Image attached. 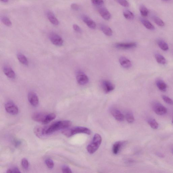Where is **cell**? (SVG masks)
<instances>
[{"mask_svg": "<svg viewBox=\"0 0 173 173\" xmlns=\"http://www.w3.org/2000/svg\"><path fill=\"white\" fill-rule=\"evenodd\" d=\"M71 124V122L69 120L56 122L48 127H44L45 134H50L59 130L68 128Z\"/></svg>", "mask_w": 173, "mask_h": 173, "instance_id": "1", "label": "cell"}, {"mask_svg": "<svg viewBox=\"0 0 173 173\" xmlns=\"http://www.w3.org/2000/svg\"><path fill=\"white\" fill-rule=\"evenodd\" d=\"M62 133L64 135L69 137L77 134L84 133L90 135L91 133V131L87 128L76 127L71 128L65 129L62 132Z\"/></svg>", "mask_w": 173, "mask_h": 173, "instance_id": "2", "label": "cell"}, {"mask_svg": "<svg viewBox=\"0 0 173 173\" xmlns=\"http://www.w3.org/2000/svg\"><path fill=\"white\" fill-rule=\"evenodd\" d=\"M102 142V138L99 134L95 135L92 142L87 147L88 152L90 154H93L98 150Z\"/></svg>", "mask_w": 173, "mask_h": 173, "instance_id": "3", "label": "cell"}, {"mask_svg": "<svg viewBox=\"0 0 173 173\" xmlns=\"http://www.w3.org/2000/svg\"><path fill=\"white\" fill-rule=\"evenodd\" d=\"M49 38L52 43L55 45L61 46L64 43L63 39L60 36L55 33H52L50 34Z\"/></svg>", "mask_w": 173, "mask_h": 173, "instance_id": "4", "label": "cell"}, {"mask_svg": "<svg viewBox=\"0 0 173 173\" xmlns=\"http://www.w3.org/2000/svg\"><path fill=\"white\" fill-rule=\"evenodd\" d=\"M5 108L8 113L13 115L18 114L19 112L17 105L12 102H7L5 104Z\"/></svg>", "mask_w": 173, "mask_h": 173, "instance_id": "5", "label": "cell"}, {"mask_svg": "<svg viewBox=\"0 0 173 173\" xmlns=\"http://www.w3.org/2000/svg\"><path fill=\"white\" fill-rule=\"evenodd\" d=\"M152 108L156 114L163 115L167 112L166 107L159 103H155L152 105Z\"/></svg>", "mask_w": 173, "mask_h": 173, "instance_id": "6", "label": "cell"}, {"mask_svg": "<svg viewBox=\"0 0 173 173\" xmlns=\"http://www.w3.org/2000/svg\"><path fill=\"white\" fill-rule=\"evenodd\" d=\"M101 86L103 91L106 93H110L115 88L114 85L112 83L106 80L102 81Z\"/></svg>", "mask_w": 173, "mask_h": 173, "instance_id": "7", "label": "cell"}, {"mask_svg": "<svg viewBox=\"0 0 173 173\" xmlns=\"http://www.w3.org/2000/svg\"><path fill=\"white\" fill-rule=\"evenodd\" d=\"M48 114L43 113H35L33 115L32 119L35 121L44 124Z\"/></svg>", "mask_w": 173, "mask_h": 173, "instance_id": "8", "label": "cell"}, {"mask_svg": "<svg viewBox=\"0 0 173 173\" xmlns=\"http://www.w3.org/2000/svg\"><path fill=\"white\" fill-rule=\"evenodd\" d=\"M77 81L80 85H84L87 84L89 82V78L86 74L82 72L79 71L76 75Z\"/></svg>", "mask_w": 173, "mask_h": 173, "instance_id": "9", "label": "cell"}, {"mask_svg": "<svg viewBox=\"0 0 173 173\" xmlns=\"http://www.w3.org/2000/svg\"><path fill=\"white\" fill-rule=\"evenodd\" d=\"M28 99L29 103L34 107L38 106L39 104V100L37 94L34 92H29L28 95Z\"/></svg>", "mask_w": 173, "mask_h": 173, "instance_id": "10", "label": "cell"}, {"mask_svg": "<svg viewBox=\"0 0 173 173\" xmlns=\"http://www.w3.org/2000/svg\"><path fill=\"white\" fill-rule=\"evenodd\" d=\"M137 44L135 42L117 43L115 45L116 48L122 50L133 49L135 48Z\"/></svg>", "mask_w": 173, "mask_h": 173, "instance_id": "11", "label": "cell"}, {"mask_svg": "<svg viewBox=\"0 0 173 173\" xmlns=\"http://www.w3.org/2000/svg\"><path fill=\"white\" fill-rule=\"evenodd\" d=\"M98 8L99 14L103 19L106 20H108L111 19V14L106 8L102 6Z\"/></svg>", "mask_w": 173, "mask_h": 173, "instance_id": "12", "label": "cell"}, {"mask_svg": "<svg viewBox=\"0 0 173 173\" xmlns=\"http://www.w3.org/2000/svg\"><path fill=\"white\" fill-rule=\"evenodd\" d=\"M110 112L113 116L117 121H122L124 120V116L117 108H111L110 109Z\"/></svg>", "mask_w": 173, "mask_h": 173, "instance_id": "13", "label": "cell"}, {"mask_svg": "<svg viewBox=\"0 0 173 173\" xmlns=\"http://www.w3.org/2000/svg\"><path fill=\"white\" fill-rule=\"evenodd\" d=\"M3 71L5 75L9 78L13 80L16 78L15 72L10 66H5L3 68Z\"/></svg>", "mask_w": 173, "mask_h": 173, "instance_id": "14", "label": "cell"}, {"mask_svg": "<svg viewBox=\"0 0 173 173\" xmlns=\"http://www.w3.org/2000/svg\"><path fill=\"white\" fill-rule=\"evenodd\" d=\"M82 18L83 21L86 24L88 27L92 29H95L96 28V23L88 16L86 15H83Z\"/></svg>", "mask_w": 173, "mask_h": 173, "instance_id": "15", "label": "cell"}, {"mask_svg": "<svg viewBox=\"0 0 173 173\" xmlns=\"http://www.w3.org/2000/svg\"><path fill=\"white\" fill-rule=\"evenodd\" d=\"M119 62L120 65L125 68H129L132 66V63L129 59L125 57L120 58Z\"/></svg>", "mask_w": 173, "mask_h": 173, "instance_id": "16", "label": "cell"}, {"mask_svg": "<svg viewBox=\"0 0 173 173\" xmlns=\"http://www.w3.org/2000/svg\"><path fill=\"white\" fill-rule=\"evenodd\" d=\"M47 17L50 22L55 25H58L59 24V21L55 17L54 13L51 11H48L47 12Z\"/></svg>", "mask_w": 173, "mask_h": 173, "instance_id": "17", "label": "cell"}, {"mask_svg": "<svg viewBox=\"0 0 173 173\" xmlns=\"http://www.w3.org/2000/svg\"><path fill=\"white\" fill-rule=\"evenodd\" d=\"M100 28L103 33L106 36H111L113 34V31L111 28L105 24H102L100 25Z\"/></svg>", "mask_w": 173, "mask_h": 173, "instance_id": "18", "label": "cell"}, {"mask_svg": "<svg viewBox=\"0 0 173 173\" xmlns=\"http://www.w3.org/2000/svg\"><path fill=\"white\" fill-rule=\"evenodd\" d=\"M140 21L143 25L147 29L150 30H153L155 29L154 26L148 20L143 18H141Z\"/></svg>", "mask_w": 173, "mask_h": 173, "instance_id": "19", "label": "cell"}, {"mask_svg": "<svg viewBox=\"0 0 173 173\" xmlns=\"http://www.w3.org/2000/svg\"><path fill=\"white\" fill-rule=\"evenodd\" d=\"M156 85L158 88L161 91L163 92L166 91L167 88V86L166 84L162 80H158L156 81Z\"/></svg>", "mask_w": 173, "mask_h": 173, "instance_id": "20", "label": "cell"}, {"mask_svg": "<svg viewBox=\"0 0 173 173\" xmlns=\"http://www.w3.org/2000/svg\"><path fill=\"white\" fill-rule=\"evenodd\" d=\"M123 144V142L118 141L114 144L113 147V152L114 154H116L118 153Z\"/></svg>", "mask_w": 173, "mask_h": 173, "instance_id": "21", "label": "cell"}, {"mask_svg": "<svg viewBox=\"0 0 173 173\" xmlns=\"http://www.w3.org/2000/svg\"><path fill=\"white\" fill-rule=\"evenodd\" d=\"M17 58L19 62L23 65L28 66V60L24 55L19 53L17 54Z\"/></svg>", "mask_w": 173, "mask_h": 173, "instance_id": "22", "label": "cell"}, {"mask_svg": "<svg viewBox=\"0 0 173 173\" xmlns=\"http://www.w3.org/2000/svg\"><path fill=\"white\" fill-rule=\"evenodd\" d=\"M158 45L159 48L163 51H166L169 49L168 45L164 41L159 40L157 41Z\"/></svg>", "mask_w": 173, "mask_h": 173, "instance_id": "23", "label": "cell"}, {"mask_svg": "<svg viewBox=\"0 0 173 173\" xmlns=\"http://www.w3.org/2000/svg\"><path fill=\"white\" fill-rule=\"evenodd\" d=\"M155 59L158 63L159 64L164 65L166 64L167 61L165 58L162 55L159 54H156L155 55Z\"/></svg>", "mask_w": 173, "mask_h": 173, "instance_id": "24", "label": "cell"}, {"mask_svg": "<svg viewBox=\"0 0 173 173\" xmlns=\"http://www.w3.org/2000/svg\"><path fill=\"white\" fill-rule=\"evenodd\" d=\"M148 124L153 129L156 130L158 128L159 124L155 119L153 118H150L148 119Z\"/></svg>", "mask_w": 173, "mask_h": 173, "instance_id": "25", "label": "cell"}, {"mask_svg": "<svg viewBox=\"0 0 173 173\" xmlns=\"http://www.w3.org/2000/svg\"><path fill=\"white\" fill-rule=\"evenodd\" d=\"M123 16L128 20H132L134 18V15L129 10H125L123 12Z\"/></svg>", "mask_w": 173, "mask_h": 173, "instance_id": "26", "label": "cell"}, {"mask_svg": "<svg viewBox=\"0 0 173 173\" xmlns=\"http://www.w3.org/2000/svg\"><path fill=\"white\" fill-rule=\"evenodd\" d=\"M139 10H140L141 15L142 16L146 17L148 16L149 12H148V9L144 5H140L139 7Z\"/></svg>", "mask_w": 173, "mask_h": 173, "instance_id": "27", "label": "cell"}, {"mask_svg": "<svg viewBox=\"0 0 173 173\" xmlns=\"http://www.w3.org/2000/svg\"><path fill=\"white\" fill-rule=\"evenodd\" d=\"M126 119L127 121L129 123H132L134 121V117L133 115L130 112H128L126 114Z\"/></svg>", "mask_w": 173, "mask_h": 173, "instance_id": "28", "label": "cell"}, {"mask_svg": "<svg viewBox=\"0 0 173 173\" xmlns=\"http://www.w3.org/2000/svg\"><path fill=\"white\" fill-rule=\"evenodd\" d=\"M56 117V114L54 113L48 114L46 119L45 122V124L49 123L50 122L55 119Z\"/></svg>", "mask_w": 173, "mask_h": 173, "instance_id": "29", "label": "cell"}, {"mask_svg": "<svg viewBox=\"0 0 173 173\" xmlns=\"http://www.w3.org/2000/svg\"><path fill=\"white\" fill-rule=\"evenodd\" d=\"M153 19L155 24L161 27H163L164 26L165 23L159 17L154 16L153 17Z\"/></svg>", "mask_w": 173, "mask_h": 173, "instance_id": "30", "label": "cell"}, {"mask_svg": "<svg viewBox=\"0 0 173 173\" xmlns=\"http://www.w3.org/2000/svg\"><path fill=\"white\" fill-rule=\"evenodd\" d=\"M1 20L3 23L7 26H10L12 25V22L8 17H3L1 19Z\"/></svg>", "mask_w": 173, "mask_h": 173, "instance_id": "31", "label": "cell"}, {"mask_svg": "<svg viewBox=\"0 0 173 173\" xmlns=\"http://www.w3.org/2000/svg\"><path fill=\"white\" fill-rule=\"evenodd\" d=\"M45 163L48 168L52 169L54 167V162L52 159H48L45 161Z\"/></svg>", "mask_w": 173, "mask_h": 173, "instance_id": "32", "label": "cell"}, {"mask_svg": "<svg viewBox=\"0 0 173 173\" xmlns=\"http://www.w3.org/2000/svg\"><path fill=\"white\" fill-rule=\"evenodd\" d=\"M21 165L24 169L27 170L29 166V162L26 159L23 158L21 161Z\"/></svg>", "mask_w": 173, "mask_h": 173, "instance_id": "33", "label": "cell"}, {"mask_svg": "<svg viewBox=\"0 0 173 173\" xmlns=\"http://www.w3.org/2000/svg\"><path fill=\"white\" fill-rule=\"evenodd\" d=\"M91 1L93 5L98 7L103 6L104 3L103 0H91Z\"/></svg>", "mask_w": 173, "mask_h": 173, "instance_id": "34", "label": "cell"}, {"mask_svg": "<svg viewBox=\"0 0 173 173\" xmlns=\"http://www.w3.org/2000/svg\"><path fill=\"white\" fill-rule=\"evenodd\" d=\"M122 6L125 7H128L129 6L128 2L127 0H115Z\"/></svg>", "mask_w": 173, "mask_h": 173, "instance_id": "35", "label": "cell"}, {"mask_svg": "<svg viewBox=\"0 0 173 173\" xmlns=\"http://www.w3.org/2000/svg\"><path fill=\"white\" fill-rule=\"evenodd\" d=\"M162 99L164 101L168 104L173 105V101L169 97L165 96H163L162 97Z\"/></svg>", "mask_w": 173, "mask_h": 173, "instance_id": "36", "label": "cell"}, {"mask_svg": "<svg viewBox=\"0 0 173 173\" xmlns=\"http://www.w3.org/2000/svg\"><path fill=\"white\" fill-rule=\"evenodd\" d=\"M62 171L63 173H71L72 171L69 167L64 166L62 168Z\"/></svg>", "mask_w": 173, "mask_h": 173, "instance_id": "37", "label": "cell"}, {"mask_svg": "<svg viewBox=\"0 0 173 173\" xmlns=\"http://www.w3.org/2000/svg\"><path fill=\"white\" fill-rule=\"evenodd\" d=\"M7 172L8 173H20V170L17 168L9 169L7 170Z\"/></svg>", "mask_w": 173, "mask_h": 173, "instance_id": "38", "label": "cell"}, {"mask_svg": "<svg viewBox=\"0 0 173 173\" xmlns=\"http://www.w3.org/2000/svg\"><path fill=\"white\" fill-rule=\"evenodd\" d=\"M73 29H74L75 31L76 32L79 33H82V29L77 24H73Z\"/></svg>", "mask_w": 173, "mask_h": 173, "instance_id": "39", "label": "cell"}, {"mask_svg": "<svg viewBox=\"0 0 173 173\" xmlns=\"http://www.w3.org/2000/svg\"><path fill=\"white\" fill-rule=\"evenodd\" d=\"M71 7L72 9L73 10H75V11H78L80 9V6L78 5L77 4H71Z\"/></svg>", "mask_w": 173, "mask_h": 173, "instance_id": "40", "label": "cell"}, {"mask_svg": "<svg viewBox=\"0 0 173 173\" xmlns=\"http://www.w3.org/2000/svg\"><path fill=\"white\" fill-rule=\"evenodd\" d=\"M157 155L160 157L163 158L164 156V155L163 154H162V153H159V152L157 153Z\"/></svg>", "mask_w": 173, "mask_h": 173, "instance_id": "41", "label": "cell"}, {"mask_svg": "<svg viewBox=\"0 0 173 173\" xmlns=\"http://www.w3.org/2000/svg\"><path fill=\"white\" fill-rule=\"evenodd\" d=\"M1 1H2L3 2H8L9 0H1Z\"/></svg>", "mask_w": 173, "mask_h": 173, "instance_id": "42", "label": "cell"}, {"mask_svg": "<svg viewBox=\"0 0 173 173\" xmlns=\"http://www.w3.org/2000/svg\"><path fill=\"white\" fill-rule=\"evenodd\" d=\"M163 1H168V0H163Z\"/></svg>", "mask_w": 173, "mask_h": 173, "instance_id": "43", "label": "cell"}, {"mask_svg": "<svg viewBox=\"0 0 173 173\" xmlns=\"http://www.w3.org/2000/svg\"><path fill=\"white\" fill-rule=\"evenodd\" d=\"M172 152L173 153V148L172 149Z\"/></svg>", "mask_w": 173, "mask_h": 173, "instance_id": "44", "label": "cell"}, {"mask_svg": "<svg viewBox=\"0 0 173 173\" xmlns=\"http://www.w3.org/2000/svg\"><path fill=\"white\" fill-rule=\"evenodd\" d=\"M172 123H173V119H172Z\"/></svg>", "mask_w": 173, "mask_h": 173, "instance_id": "45", "label": "cell"}]
</instances>
